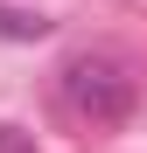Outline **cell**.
<instances>
[{"instance_id":"obj_1","label":"cell","mask_w":147,"mask_h":153,"mask_svg":"<svg viewBox=\"0 0 147 153\" xmlns=\"http://www.w3.org/2000/svg\"><path fill=\"white\" fill-rule=\"evenodd\" d=\"M63 97H70V111L77 118H119L133 105V84H126V70L119 63H105V56H84V63H70L63 70Z\"/></svg>"},{"instance_id":"obj_2","label":"cell","mask_w":147,"mask_h":153,"mask_svg":"<svg viewBox=\"0 0 147 153\" xmlns=\"http://www.w3.org/2000/svg\"><path fill=\"white\" fill-rule=\"evenodd\" d=\"M49 21H28V14H0V35H14V42H28V35H42Z\"/></svg>"},{"instance_id":"obj_3","label":"cell","mask_w":147,"mask_h":153,"mask_svg":"<svg viewBox=\"0 0 147 153\" xmlns=\"http://www.w3.org/2000/svg\"><path fill=\"white\" fill-rule=\"evenodd\" d=\"M0 153H35V139H21V132H0Z\"/></svg>"}]
</instances>
